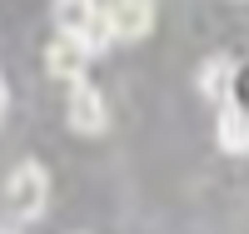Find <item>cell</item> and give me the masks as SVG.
<instances>
[{"label": "cell", "mask_w": 249, "mask_h": 234, "mask_svg": "<svg viewBox=\"0 0 249 234\" xmlns=\"http://www.w3.org/2000/svg\"><path fill=\"white\" fill-rule=\"evenodd\" d=\"M95 10H100V0H55V35H80L95 20Z\"/></svg>", "instance_id": "cell-7"}, {"label": "cell", "mask_w": 249, "mask_h": 234, "mask_svg": "<svg viewBox=\"0 0 249 234\" xmlns=\"http://www.w3.org/2000/svg\"><path fill=\"white\" fill-rule=\"evenodd\" d=\"M214 140L224 155H249V110L234 100L219 105V120H214Z\"/></svg>", "instance_id": "cell-5"}, {"label": "cell", "mask_w": 249, "mask_h": 234, "mask_svg": "<svg viewBox=\"0 0 249 234\" xmlns=\"http://www.w3.org/2000/svg\"><path fill=\"white\" fill-rule=\"evenodd\" d=\"M45 70H50L55 80L80 85V80H85V70H90V50L80 45L75 35H55L50 45H45Z\"/></svg>", "instance_id": "cell-3"}, {"label": "cell", "mask_w": 249, "mask_h": 234, "mask_svg": "<svg viewBox=\"0 0 249 234\" xmlns=\"http://www.w3.org/2000/svg\"><path fill=\"white\" fill-rule=\"evenodd\" d=\"M105 15L115 40H144L155 30V0H115V5H105Z\"/></svg>", "instance_id": "cell-4"}, {"label": "cell", "mask_w": 249, "mask_h": 234, "mask_svg": "<svg viewBox=\"0 0 249 234\" xmlns=\"http://www.w3.org/2000/svg\"><path fill=\"white\" fill-rule=\"evenodd\" d=\"M75 40H80V45H85L90 55H100V50H110V45H115V30H110V15H105V5L95 10V20H90V25L80 30Z\"/></svg>", "instance_id": "cell-8"}, {"label": "cell", "mask_w": 249, "mask_h": 234, "mask_svg": "<svg viewBox=\"0 0 249 234\" xmlns=\"http://www.w3.org/2000/svg\"><path fill=\"white\" fill-rule=\"evenodd\" d=\"M0 234H15V229H0Z\"/></svg>", "instance_id": "cell-10"}, {"label": "cell", "mask_w": 249, "mask_h": 234, "mask_svg": "<svg viewBox=\"0 0 249 234\" xmlns=\"http://www.w3.org/2000/svg\"><path fill=\"white\" fill-rule=\"evenodd\" d=\"M230 85H234V60H204V70H199V95L204 100H230Z\"/></svg>", "instance_id": "cell-6"}, {"label": "cell", "mask_w": 249, "mask_h": 234, "mask_svg": "<svg viewBox=\"0 0 249 234\" xmlns=\"http://www.w3.org/2000/svg\"><path fill=\"white\" fill-rule=\"evenodd\" d=\"M5 204H10L15 219H40V215H45V204H50V175H45V164H40V160H20V164L10 169V180H5Z\"/></svg>", "instance_id": "cell-1"}, {"label": "cell", "mask_w": 249, "mask_h": 234, "mask_svg": "<svg viewBox=\"0 0 249 234\" xmlns=\"http://www.w3.org/2000/svg\"><path fill=\"white\" fill-rule=\"evenodd\" d=\"M5 110H10V90H5V80H0V120H5Z\"/></svg>", "instance_id": "cell-9"}, {"label": "cell", "mask_w": 249, "mask_h": 234, "mask_svg": "<svg viewBox=\"0 0 249 234\" xmlns=\"http://www.w3.org/2000/svg\"><path fill=\"white\" fill-rule=\"evenodd\" d=\"M65 125L75 135H105V125H110V110H105V95L95 90L90 80H80L70 85V105H65Z\"/></svg>", "instance_id": "cell-2"}]
</instances>
